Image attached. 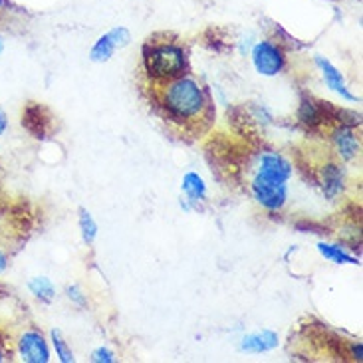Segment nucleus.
<instances>
[{
	"mask_svg": "<svg viewBox=\"0 0 363 363\" xmlns=\"http://www.w3.org/2000/svg\"><path fill=\"white\" fill-rule=\"evenodd\" d=\"M159 106L171 121L179 125H195L208 113V96L205 88L189 76H179L165 84H157Z\"/></svg>",
	"mask_w": 363,
	"mask_h": 363,
	"instance_id": "1",
	"label": "nucleus"
},
{
	"mask_svg": "<svg viewBox=\"0 0 363 363\" xmlns=\"http://www.w3.org/2000/svg\"><path fill=\"white\" fill-rule=\"evenodd\" d=\"M143 68L153 84H165L169 79L185 76L189 58H186L185 48L177 42H171V40L155 42L149 38L143 48Z\"/></svg>",
	"mask_w": 363,
	"mask_h": 363,
	"instance_id": "2",
	"label": "nucleus"
},
{
	"mask_svg": "<svg viewBox=\"0 0 363 363\" xmlns=\"http://www.w3.org/2000/svg\"><path fill=\"white\" fill-rule=\"evenodd\" d=\"M250 193L252 199L260 206H264L270 213L282 211L288 201V183H278L272 179L255 175L250 181Z\"/></svg>",
	"mask_w": 363,
	"mask_h": 363,
	"instance_id": "3",
	"label": "nucleus"
},
{
	"mask_svg": "<svg viewBox=\"0 0 363 363\" xmlns=\"http://www.w3.org/2000/svg\"><path fill=\"white\" fill-rule=\"evenodd\" d=\"M250 56H252V64H255L256 72L260 76H266V78L278 76L286 68L284 50L274 42H270V40L256 42Z\"/></svg>",
	"mask_w": 363,
	"mask_h": 363,
	"instance_id": "4",
	"label": "nucleus"
},
{
	"mask_svg": "<svg viewBox=\"0 0 363 363\" xmlns=\"http://www.w3.org/2000/svg\"><path fill=\"white\" fill-rule=\"evenodd\" d=\"M292 173H294V167H292L290 159H286L282 153L264 151V153L258 155L255 175L272 179V181H278V183H288Z\"/></svg>",
	"mask_w": 363,
	"mask_h": 363,
	"instance_id": "5",
	"label": "nucleus"
},
{
	"mask_svg": "<svg viewBox=\"0 0 363 363\" xmlns=\"http://www.w3.org/2000/svg\"><path fill=\"white\" fill-rule=\"evenodd\" d=\"M18 355L22 362L26 363H48L50 362V350L46 337L42 332L30 328L26 332H22L16 342Z\"/></svg>",
	"mask_w": 363,
	"mask_h": 363,
	"instance_id": "6",
	"label": "nucleus"
},
{
	"mask_svg": "<svg viewBox=\"0 0 363 363\" xmlns=\"http://www.w3.org/2000/svg\"><path fill=\"white\" fill-rule=\"evenodd\" d=\"M332 145H334L335 155L345 163L357 159L359 149H362V143H359L354 125H347V123H340L332 131Z\"/></svg>",
	"mask_w": 363,
	"mask_h": 363,
	"instance_id": "7",
	"label": "nucleus"
},
{
	"mask_svg": "<svg viewBox=\"0 0 363 363\" xmlns=\"http://www.w3.org/2000/svg\"><path fill=\"white\" fill-rule=\"evenodd\" d=\"M318 181H320V186H322L324 195L334 201V199H337L344 193L345 189L344 167L340 163H335V161H325L324 165L320 167Z\"/></svg>",
	"mask_w": 363,
	"mask_h": 363,
	"instance_id": "8",
	"label": "nucleus"
},
{
	"mask_svg": "<svg viewBox=\"0 0 363 363\" xmlns=\"http://www.w3.org/2000/svg\"><path fill=\"white\" fill-rule=\"evenodd\" d=\"M315 66H318L320 72H322V76H324L325 86H328V88L332 89V91H335L337 96H342L344 99H347V101H357V98H355L354 94L350 91V88H347V84H345L342 72L335 68L330 60H325L324 56H315Z\"/></svg>",
	"mask_w": 363,
	"mask_h": 363,
	"instance_id": "9",
	"label": "nucleus"
},
{
	"mask_svg": "<svg viewBox=\"0 0 363 363\" xmlns=\"http://www.w3.org/2000/svg\"><path fill=\"white\" fill-rule=\"evenodd\" d=\"M276 345H278V335L272 330H262L258 334L245 335L240 350L246 354H266V352L274 350Z\"/></svg>",
	"mask_w": 363,
	"mask_h": 363,
	"instance_id": "10",
	"label": "nucleus"
},
{
	"mask_svg": "<svg viewBox=\"0 0 363 363\" xmlns=\"http://www.w3.org/2000/svg\"><path fill=\"white\" fill-rule=\"evenodd\" d=\"M325 108L322 106V101H315L312 98H304L300 101V109H298V119L304 123V125H310V128H315L320 125L325 119Z\"/></svg>",
	"mask_w": 363,
	"mask_h": 363,
	"instance_id": "11",
	"label": "nucleus"
},
{
	"mask_svg": "<svg viewBox=\"0 0 363 363\" xmlns=\"http://www.w3.org/2000/svg\"><path fill=\"white\" fill-rule=\"evenodd\" d=\"M181 189L185 193L186 203H193L196 205L199 201H205L206 199V185L201 175L196 173H186L183 177V183H181Z\"/></svg>",
	"mask_w": 363,
	"mask_h": 363,
	"instance_id": "12",
	"label": "nucleus"
},
{
	"mask_svg": "<svg viewBox=\"0 0 363 363\" xmlns=\"http://www.w3.org/2000/svg\"><path fill=\"white\" fill-rule=\"evenodd\" d=\"M318 250H320V255L324 256L325 260L335 262V264H359V260H357L355 256L347 255L342 246L320 242V245H318Z\"/></svg>",
	"mask_w": 363,
	"mask_h": 363,
	"instance_id": "13",
	"label": "nucleus"
},
{
	"mask_svg": "<svg viewBox=\"0 0 363 363\" xmlns=\"http://www.w3.org/2000/svg\"><path fill=\"white\" fill-rule=\"evenodd\" d=\"M28 290L30 294L38 298L40 302H52L54 296H56L54 284L50 282V278H46V276H34L28 282Z\"/></svg>",
	"mask_w": 363,
	"mask_h": 363,
	"instance_id": "14",
	"label": "nucleus"
},
{
	"mask_svg": "<svg viewBox=\"0 0 363 363\" xmlns=\"http://www.w3.org/2000/svg\"><path fill=\"white\" fill-rule=\"evenodd\" d=\"M116 44L111 42V38H109L108 34H104V36H99L98 40H96V44L91 46V52H89V58H91V62H98V64H104V62H108V60H111V56H113V52H116Z\"/></svg>",
	"mask_w": 363,
	"mask_h": 363,
	"instance_id": "15",
	"label": "nucleus"
},
{
	"mask_svg": "<svg viewBox=\"0 0 363 363\" xmlns=\"http://www.w3.org/2000/svg\"><path fill=\"white\" fill-rule=\"evenodd\" d=\"M78 225H79V233H82L84 242H86L88 246L94 245V240H96V236H98V225H96L94 216L89 215V211H86V208H79Z\"/></svg>",
	"mask_w": 363,
	"mask_h": 363,
	"instance_id": "16",
	"label": "nucleus"
},
{
	"mask_svg": "<svg viewBox=\"0 0 363 363\" xmlns=\"http://www.w3.org/2000/svg\"><path fill=\"white\" fill-rule=\"evenodd\" d=\"M50 337H52V345H54V350H56V355H58V359L62 363H74L76 362V357H74V352L69 350L68 342L64 340V335L60 330H52L50 332Z\"/></svg>",
	"mask_w": 363,
	"mask_h": 363,
	"instance_id": "17",
	"label": "nucleus"
},
{
	"mask_svg": "<svg viewBox=\"0 0 363 363\" xmlns=\"http://www.w3.org/2000/svg\"><path fill=\"white\" fill-rule=\"evenodd\" d=\"M108 36L111 38V42L116 44V48H125L129 46V42H131V32H129L125 26H116V28H111L108 32Z\"/></svg>",
	"mask_w": 363,
	"mask_h": 363,
	"instance_id": "18",
	"label": "nucleus"
},
{
	"mask_svg": "<svg viewBox=\"0 0 363 363\" xmlns=\"http://www.w3.org/2000/svg\"><path fill=\"white\" fill-rule=\"evenodd\" d=\"M66 296H68V300L74 306H78V308H88V296L84 294V290H82L79 286H68V288H66Z\"/></svg>",
	"mask_w": 363,
	"mask_h": 363,
	"instance_id": "19",
	"label": "nucleus"
},
{
	"mask_svg": "<svg viewBox=\"0 0 363 363\" xmlns=\"http://www.w3.org/2000/svg\"><path fill=\"white\" fill-rule=\"evenodd\" d=\"M91 362L94 363H113L116 362V354L109 347H98L91 354Z\"/></svg>",
	"mask_w": 363,
	"mask_h": 363,
	"instance_id": "20",
	"label": "nucleus"
},
{
	"mask_svg": "<svg viewBox=\"0 0 363 363\" xmlns=\"http://www.w3.org/2000/svg\"><path fill=\"white\" fill-rule=\"evenodd\" d=\"M9 264H10L9 252L4 250V246H0V274H2V272H6Z\"/></svg>",
	"mask_w": 363,
	"mask_h": 363,
	"instance_id": "21",
	"label": "nucleus"
},
{
	"mask_svg": "<svg viewBox=\"0 0 363 363\" xmlns=\"http://www.w3.org/2000/svg\"><path fill=\"white\" fill-rule=\"evenodd\" d=\"M352 357H354L355 362H362V359H363L362 344H352Z\"/></svg>",
	"mask_w": 363,
	"mask_h": 363,
	"instance_id": "22",
	"label": "nucleus"
},
{
	"mask_svg": "<svg viewBox=\"0 0 363 363\" xmlns=\"http://www.w3.org/2000/svg\"><path fill=\"white\" fill-rule=\"evenodd\" d=\"M6 128H9V118H6V111L0 108V135L6 131Z\"/></svg>",
	"mask_w": 363,
	"mask_h": 363,
	"instance_id": "23",
	"label": "nucleus"
},
{
	"mask_svg": "<svg viewBox=\"0 0 363 363\" xmlns=\"http://www.w3.org/2000/svg\"><path fill=\"white\" fill-rule=\"evenodd\" d=\"M2 52H4V36L0 34V54H2Z\"/></svg>",
	"mask_w": 363,
	"mask_h": 363,
	"instance_id": "24",
	"label": "nucleus"
},
{
	"mask_svg": "<svg viewBox=\"0 0 363 363\" xmlns=\"http://www.w3.org/2000/svg\"><path fill=\"white\" fill-rule=\"evenodd\" d=\"M2 362H6V355H4V352L0 350V363H2Z\"/></svg>",
	"mask_w": 363,
	"mask_h": 363,
	"instance_id": "25",
	"label": "nucleus"
},
{
	"mask_svg": "<svg viewBox=\"0 0 363 363\" xmlns=\"http://www.w3.org/2000/svg\"><path fill=\"white\" fill-rule=\"evenodd\" d=\"M4 6H6V0H0V12L4 10Z\"/></svg>",
	"mask_w": 363,
	"mask_h": 363,
	"instance_id": "26",
	"label": "nucleus"
}]
</instances>
